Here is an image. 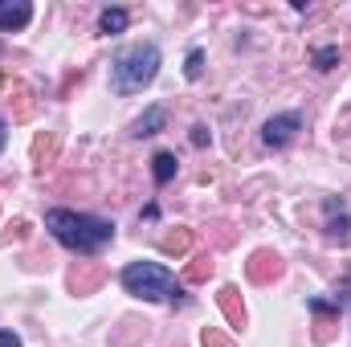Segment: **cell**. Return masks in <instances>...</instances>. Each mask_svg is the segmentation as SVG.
Wrapping results in <instances>:
<instances>
[{
	"instance_id": "9a60e30c",
	"label": "cell",
	"mask_w": 351,
	"mask_h": 347,
	"mask_svg": "<svg viewBox=\"0 0 351 347\" xmlns=\"http://www.w3.org/2000/svg\"><path fill=\"white\" fill-rule=\"evenodd\" d=\"M4 139H8V123L0 119V152H4Z\"/></svg>"
},
{
	"instance_id": "7c38bea8",
	"label": "cell",
	"mask_w": 351,
	"mask_h": 347,
	"mask_svg": "<svg viewBox=\"0 0 351 347\" xmlns=\"http://www.w3.org/2000/svg\"><path fill=\"white\" fill-rule=\"evenodd\" d=\"M0 347H21V335L16 331H0Z\"/></svg>"
},
{
	"instance_id": "30bf717a",
	"label": "cell",
	"mask_w": 351,
	"mask_h": 347,
	"mask_svg": "<svg viewBox=\"0 0 351 347\" xmlns=\"http://www.w3.org/2000/svg\"><path fill=\"white\" fill-rule=\"evenodd\" d=\"M335 58H339V49H319V53H315V70H331Z\"/></svg>"
},
{
	"instance_id": "9c48e42d",
	"label": "cell",
	"mask_w": 351,
	"mask_h": 347,
	"mask_svg": "<svg viewBox=\"0 0 351 347\" xmlns=\"http://www.w3.org/2000/svg\"><path fill=\"white\" fill-rule=\"evenodd\" d=\"M152 176H156V184H168L176 176V156L172 152H156L152 156Z\"/></svg>"
},
{
	"instance_id": "8992f818",
	"label": "cell",
	"mask_w": 351,
	"mask_h": 347,
	"mask_svg": "<svg viewBox=\"0 0 351 347\" xmlns=\"http://www.w3.org/2000/svg\"><path fill=\"white\" fill-rule=\"evenodd\" d=\"M33 21V4L29 0H0V33H16Z\"/></svg>"
},
{
	"instance_id": "ba28073f",
	"label": "cell",
	"mask_w": 351,
	"mask_h": 347,
	"mask_svg": "<svg viewBox=\"0 0 351 347\" xmlns=\"http://www.w3.org/2000/svg\"><path fill=\"white\" fill-rule=\"evenodd\" d=\"M127 8H102L98 12V33H106V37H114V33H123L127 29Z\"/></svg>"
},
{
	"instance_id": "5bb4252c",
	"label": "cell",
	"mask_w": 351,
	"mask_h": 347,
	"mask_svg": "<svg viewBox=\"0 0 351 347\" xmlns=\"http://www.w3.org/2000/svg\"><path fill=\"white\" fill-rule=\"evenodd\" d=\"M339 298H343V311H348V319H351V286L343 290V294H339Z\"/></svg>"
},
{
	"instance_id": "7a4b0ae2",
	"label": "cell",
	"mask_w": 351,
	"mask_h": 347,
	"mask_svg": "<svg viewBox=\"0 0 351 347\" xmlns=\"http://www.w3.org/2000/svg\"><path fill=\"white\" fill-rule=\"evenodd\" d=\"M160 45L156 41H139V45H127L114 62H110V90L114 94H139L156 82L160 74Z\"/></svg>"
},
{
	"instance_id": "6da1fadb",
	"label": "cell",
	"mask_w": 351,
	"mask_h": 347,
	"mask_svg": "<svg viewBox=\"0 0 351 347\" xmlns=\"http://www.w3.org/2000/svg\"><path fill=\"white\" fill-rule=\"evenodd\" d=\"M45 229L53 233V241H62L70 254H82V258L102 254L114 241V221L94 217V213H74V208H49Z\"/></svg>"
},
{
	"instance_id": "5b68a950",
	"label": "cell",
	"mask_w": 351,
	"mask_h": 347,
	"mask_svg": "<svg viewBox=\"0 0 351 347\" xmlns=\"http://www.w3.org/2000/svg\"><path fill=\"white\" fill-rule=\"evenodd\" d=\"M323 229H327V237L331 241H351V213H348V204L339 200V196H331L327 204H323Z\"/></svg>"
},
{
	"instance_id": "52a82bcc",
	"label": "cell",
	"mask_w": 351,
	"mask_h": 347,
	"mask_svg": "<svg viewBox=\"0 0 351 347\" xmlns=\"http://www.w3.org/2000/svg\"><path fill=\"white\" fill-rule=\"evenodd\" d=\"M164 123H168V110H164V106H147V110H143V115L135 119L131 135H135V139H147V135L164 131Z\"/></svg>"
},
{
	"instance_id": "8fae6325",
	"label": "cell",
	"mask_w": 351,
	"mask_h": 347,
	"mask_svg": "<svg viewBox=\"0 0 351 347\" xmlns=\"http://www.w3.org/2000/svg\"><path fill=\"white\" fill-rule=\"evenodd\" d=\"M200 62H204V53H200V49H192V53H188V70H184V74H188V78H200Z\"/></svg>"
},
{
	"instance_id": "3957f363",
	"label": "cell",
	"mask_w": 351,
	"mask_h": 347,
	"mask_svg": "<svg viewBox=\"0 0 351 347\" xmlns=\"http://www.w3.org/2000/svg\"><path fill=\"white\" fill-rule=\"evenodd\" d=\"M119 282H123L127 294H135L143 302H180V294H184L176 274L160 261H127Z\"/></svg>"
},
{
	"instance_id": "4fadbf2b",
	"label": "cell",
	"mask_w": 351,
	"mask_h": 347,
	"mask_svg": "<svg viewBox=\"0 0 351 347\" xmlns=\"http://www.w3.org/2000/svg\"><path fill=\"white\" fill-rule=\"evenodd\" d=\"M192 143L204 147V143H208V127H192Z\"/></svg>"
},
{
	"instance_id": "277c9868",
	"label": "cell",
	"mask_w": 351,
	"mask_h": 347,
	"mask_svg": "<svg viewBox=\"0 0 351 347\" xmlns=\"http://www.w3.org/2000/svg\"><path fill=\"white\" fill-rule=\"evenodd\" d=\"M298 131H302V115H298V110L274 115V119H265V127H262V143L265 147H274V152H282V147L294 143Z\"/></svg>"
}]
</instances>
